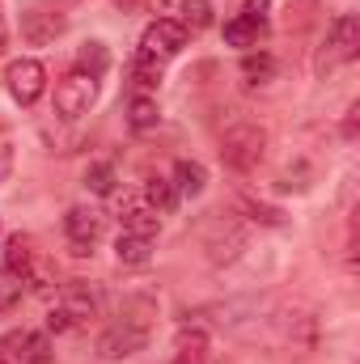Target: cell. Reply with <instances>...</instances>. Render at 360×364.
Masks as SVG:
<instances>
[{"label":"cell","mask_w":360,"mask_h":364,"mask_svg":"<svg viewBox=\"0 0 360 364\" xmlns=\"http://www.w3.org/2000/svg\"><path fill=\"white\" fill-rule=\"evenodd\" d=\"M268 157V132L259 123H238L221 136V161L238 174L259 170V161Z\"/></svg>","instance_id":"obj_1"},{"label":"cell","mask_w":360,"mask_h":364,"mask_svg":"<svg viewBox=\"0 0 360 364\" xmlns=\"http://www.w3.org/2000/svg\"><path fill=\"white\" fill-rule=\"evenodd\" d=\"M356 55H360V21H356V13H339V17L331 21V30H327V43L318 47L314 73L327 77V73H335L339 64H352Z\"/></svg>","instance_id":"obj_2"},{"label":"cell","mask_w":360,"mask_h":364,"mask_svg":"<svg viewBox=\"0 0 360 364\" xmlns=\"http://www.w3.org/2000/svg\"><path fill=\"white\" fill-rule=\"evenodd\" d=\"M203 250H208V259H212L216 267L238 263L242 250H246V229H242L233 216H212V220L203 225Z\"/></svg>","instance_id":"obj_3"},{"label":"cell","mask_w":360,"mask_h":364,"mask_svg":"<svg viewBox=\"0 0 360 364\" xmlns=\"http://www.w3.org/2000/svg\"><path fill=\"white\" fill-rule=\"evenodd\" d=\"M68 30V13L60 9V4H30V9H21V38L30 43V47H47V43H55L60 34Z\"/></svg>","instance_id":"obj_4"},{"label":"cell","mask_w":360,"mask_h":364,"mask_svg":"<svg viewBox=\"0 0 360 364\" xmlns=\"http://www.w3.org/2000/svg\"><path fill=\"white\" fill-rule=\"evenodd\" d=\"M186 30H182L179 21H170V17H157V21H149L144 26V34H140V55H149V60H174L182 47H186Z\"/></svg>","instance_id":"obj_5"},{"label":"cell","mask_w":360,"mask_h":364,"mask_svg":"<svg viewBox=\"0 0 360 364\" xmlns=\"http://www.w3.org/2000/svg\"><path fill=\"white\" fill-rule=\"evenodd\" d=\"M93 97H97V77L73 68V73L55 85V110H60L64 119H81L93 106Z\"/></svg>","instance_id":"obj_6"},{"label":"cell","mask_w":360,"mask_h":364,"mask_svg":"<svg viewBox=\"0 0 360 364\" xmlns=\"http://www.w3.org/2000/svg\"><path fill=\"white\" fill-rule=\"evenodd\" d=\"M144 343H149V331H140V326H132V322H115V326H106V331L97 335L93 352H97L102 360H127V356H136Z\"/></svg>","instance_id":"obj_7"},{"label":"cell","mask_w":360,"mask_h":364,"mask_svg":"<svg viewBox=\"0 0 360 364\" xmlns=\"http://www.w3.org/2000/svg\"><path fill=\"white\" fill-rule=\"evenodd\" d=\"M4 85L9 93L21 102V106H34L43 90H47V68L38 64V60H13L9 68H4Z\"/></svg>","instance_id":"obj_8"},{"label":"cell","mask_w":360,"mask_h":364,"mask_svg":"<svg viewBox=\"0 0 360 364\" xmlns=\"http://www.w3.org/2000/svg\"><path fill=\"white\" fill-rule=\"evenodd\" d=\"M55 309L68 318V326H81V322L97 318V309H102V292L93 288L90 279H73V284L60 288V305H55Z\"/></svg>","instance_id":"obj_9"},{"label":"cell","mask_w":360,"mask_h":364,"mask_svg":"<svg viewBox=\"0 0 360 364\" xmlns=\"http://www.w3.org/2000/svg\"><path fill=\"white\" fill-rule=\"evenodd\" d=\"M0 352L13 364H51L55 352H51V339L38 335V331H9L0 339Z\"/></svg>","instance_id":"obj_10"},{"label":"cell","mask_w":360,"mask_h":364,"mask_svg":"<svg viewBox=\"0 0 360 364\" xmlns=\"http://www.w3.org/2000/svg\"><path fill=\"white\" fill-rule=\"evenodd\" d=\"M102 225H106V220H102L97 208H68V216H64V233H68V242H73L77 255H90L93 246H97Z\"/></svg>","instance_id":"obj_11"},{"label":"cell","mask_w":360,"mask_h":364,"mask_svg":"<svg viewBox=\"0 0 360 364\" xmlns=\"http://www.w3.org/2000/svg\"><path fill=\"white\" fill-rule=\"evenodd\" d=\"M157 9L170 21H179L186 34H199V30L212 26V4L208 0H157Z\"/></svg>","instance_id":"obj_12"},{"label":"cell","mask_w":360,"mask_h":364,"mask_svg":"<svg viewBox=\"0 0 360 364\" xmlns=\"http://www.w3.org/2000/svg\"><path fill=\"white\" fill-rule=\"evenodd\" d=\"M170 364H208V335L199 326H182L174 335V360Z\"/></svg>","instance_id":"obj_13"},{"label":"cell","mask_w":360,"mask_h":364,"mask_svg":"<svg viewBox=\"0 0 360 364\" xmlns=\"http://www.w3.org/2000/svg\"><path fill=\"white\" fill-rule=\"evenodd\" d=\"M157 229H162V212H153L149 203H127V212H123V233L157 237Z\"/></svg>","instance_id":"obj_14"},{"label":"cell","mask_w":360,"mask_h":364,"mask_svg":"<svg viewBox=\"0 0 360 364\" xmlns=\"http://www.w3.org/2000/svg\"><path fill=\"white\" fill-rule=\"evenodd\" d=\"M233 208H238L246 220H255V225H268V229L284 225V212H280V208H271V203L255 199V195H246V191H238V195H233Z\"/></svg>","instance_id":"obj_15"},{"label":"cell","mask_w":360,"mask_h":364,"mask_svg":"<svg viewBox=\"0 0 360 364\" xmlns=\"http://www.w3.org/2000/svg\"><path fill=\"white\" fill-rule=\"evenodd\" d=\"M318 13H322V0H288L284 4V30L301 34V30H309L318 21Z\"/></svg>","instance_id":"obj_16"},{"label":"cell","mask_w":360,"mask_h":364,"mask_svg":"<svg viewBox=\"0 0 360 364\" xmlns=\"http://www.w3.org/2000/svg\"><path fill=\"white\" fill-rule=\"evenodd\" d=\"M157 119H162V110H157V97H149V93H136V97L127 102V127H132V132H149V127H157Z\"/></svg>","instance_id":"obj_17"},{"label":"cell","mask_w":360,"mask_h":364,"mask_svg":"<svg viewBox=\"0 0 360 364\" xmlns=\"http://www.w3.org/2000/svg\"><path fill=\"white\" fill-rule=\"evenodd\" d=\"M115 255H119V263H132V267H140V263H149V255H153V237L119 233V242H115Z\"/></svg>","instance_id":"obj_18"},{"label":"cell","mask_w":360,"mask_h":364,"mask_svg":"<svg viewBox=\"0 0 360 364\" xmlns=\"http://www.w3.org/2000/svg\"><path fill=\"white\" fill-rule=\"evenodd\" d=\"M38 255H34V242L30 237H21V233H13L9 242H4V267H13L17 275L30 272V263H34Z\"/></svg>","instance_id":"obj_19"},{"label":"cell","mask_w":360,"mask_h":364,"mask_svg":"<svg viewBox=\"0 0 360 364\" xmlns=\"http://www.w3.org/2000/svg\"><path fill=\"white\" fill-rule=\"evenodd\" d=\"M203 186H208V170L199 161H179L174 166V191L179 195H199Z\"/></svg>","instance_id":"obj_20"},{"label":"cell","mask_w":360,"mask_h":364,"mask_svg":"<svg viewBox=\"0 0 360 364\" xmlns=\"http://www.w3.org/2000/svg\"><path fill=\"white\" fill-rule=\"evenodd\" d=\"M106 68H110L106 43H81V51H77V73H90V77H102Z\"/></svg>","instance_id":"obj_21"},{"label":"cell","mask_w":360,"mask_h":364,"mask_svg":"<svg viewBox=\"0 0 360 364\" xmlns=\"http://www.w3.org/2000/svg\"><path fill=\"white\" fill-rule=\"evenodd\" d=\"M144 195H149L153 212H174V203H179V191H174L170 178H149L144 182Z\"/></svg>","instance_id":"obj_22"},{"label":"cell","mask_w":360,"mask_h":364,"mask_svg":"<svg viewBox=\"0 0 360 364\" xmlns=\"http://www.w3.org/2000/svg\"><path fill=\"white\" fill-rule=\"evenodd\" d=\"M21 292H26V275H17L13 267H0V318L21 301Z\"/></svg>","instance_id":"obj_23"},{"label":"cell","mask_w":360,"mask_h":364,"mask_svg":"<svg viewBox=\"0 0 360 364\" xmlns=\"http://www.w3.org/2000/svg\"><path fill=\"white\" fill-rule=\"evenodd\" d=\"M259 34H263V30H259L255 21H246L242 13H238L233 21H225V43H229V47H255Z\"/></svg>","instance_id":"obj_24"},{"label":"cell","mask_w":360,"mask_h":364,"mask_svg":"<svg viewBox=\"0 0 360 364\" xmlns=\"http://www.w3.org/2000/svg\"><path fill=\"white\" fill-rule=\"evenodd\" d=\"M132 81H136L140 90H153V85L162 81V60H149V55H136V64H132Z\"/></svg>","instance_id":"obj_25"},{"label":"cell","mask_w":360,"mask_h":364,"mask_svg":"<svg viewBox=\"0 0 360 364\" xmlns=\"http://www.w3.org/2000/svg\"><path fill=\"white\" fill-rule=\"evenodd\" d=\"M242 73H246L255 85H259V81H271V77H275V60H271L268 51H259V55H246V60H242Z\"/></svg>","instance_id":"obj_26"},{"label":"cell","mask_w":360,"mask_h":364,"mask_svg":"<svg viewBox=\"0 0 360 364\" xmlns=\"http://www.w3.org/2000/svg\"><path fill=\"white\" fill-rule=\"evenodd\" d=\"M85 186H90L93 195H110L115 191V166H106V161H97L85 170Z\"/></svg>","instance_id":"obj_27"},{"label":"cell","mask_w":360,"mask_h":364,"mask_svg":"<svg viewBox=\"0 0 360 364\" xmlns=\"http://www.w3.org/2000/svg\"><path fill=\"white\" fill-rule=\"evenodd\" d=\"M268 9H271V0H246L242 17H246V21H255L259 30H268Z\"/></svg>","instance_id":"obj_28"},{"label":"cell","mask_w":360,"mask_h":364,"mask_svg":"<svg viewBox=\"0 0 360 364\" xmlns=\"http://www.w3.org/2000/svg\"><path fill=\"white\" fill-rule=\"evenodd\" d=\"M9 174H13V149H9V144H0V182L9 178Z\"/></svg>","instance_id":"obj_29"},{"label":"cell","mask_w":360,"mask_h":364,"mask_svg":"<svg viewBox=\"0 0 360 364\" xmlns=\"http://www.w3.org/2000/svg\"><path fill=\"white\" fill-rule=\"evenodd\" d=\"M356 114H360V106L352 102V106H348V119H344V136H348V140H356Z\"/></svg>","instance_id":"obj_30"},{"label":"cell","mask_w":360,"mask_h":364,"mask_svg":"<svg viewBox=\"0 0 360 364\" xmlns=\"http://www.w3.org/2000/svg\"><path fill=\"white\" fill-rule=\"evenodd\" d=\"M4 47H9V21H4V9H0V55H4Z\"/></svg>","instance_id":"obj_31"},{"label":"cell","mask_w":360,"mask_h":364,"mask_svg":"<svg viewBox=\"0 0 360 364\" xmlns=\"http://www.w3.org/2000/svg\"><path fill=\"white\" fill-rule=\"evenodd\" d=\"M115 4H119V9H132V4H136V0H115Z\"/></svg>","instance_id":"obj_32"},{"label":"cell","mask_w":360,"mask_h":364,"mask_svg":"<svg viewBox=\"0 0 360 364\" xmlns=\"http://www.w3.org/2000/svg\"><path fill=\"white\" fill-rule=\"evenodd\" d=\"M0 364H13V360H9V356H4V352H0Z\"/></svg>","instance_id":"obj_33"}]
</instances>
